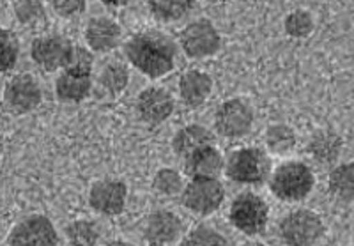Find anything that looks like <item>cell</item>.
Wrapping results in <instances>:
<instances>
[{
	"label": "cell",
	"instance_id": "d4e9b609",
	"mask_svg": "<svg viewBox=\"0 0 354 246\" xmlns=\"http://www.w3.org/2000/svg\"><path fill=\"white\" fill-rule=\"evenodd\" d=\"M192 9H194L192 0H154V2H149V11L158 20L163 21L181 20Z\"/></svg>",
	"mask_w": 354,
	"mask_h": 246
},
{
	"label": "cell",
	"instance_id": "d6a6232c",
	"mask_svg": "<svg viewBox=\"0 0 354 246\" xmlns=\"http://www.w3.org/2000/svg\"><path fill=\"white\" fill-rule=\"evenodd\" d=\"M106 246H133V245H131V243H128V241H121V239H115V241H110Z\"/></svg>",
	"mask_w": 354,
	"mask_h": 246
},
{
	"label": "cell",
	"instance_id": "5b68a950",
	"mask_svg": "<svg viewBox=\"0 0 354 246\" xmlns=\"http://www.w3.org/2000/svg\"><path fill=\"white\" fill-rule=\"evenodd\" d=\"M270 222V207L259 195L252 191L239 193L230 206V223L239 232L257 236L264 232Z\"/></svg>",
	"mask_w": 354,
	"mask_h": 246
},
{
	"label": "cell",
	"instance_id": "cb8c5ba5",
	"mask_svg": "<svg viewBox=\"0 0 354 246\" xmlns=\"http://www.w3.org/2000/svg\"><path fill=\"white\" fill-rule=\"evenodd\" d=\"M266 146L274 154H287L296 147V135L287 124H273L266 131Z\"/></svg>",
	"mask_w": 354,
	"mask_h": 246
},
{
	"label": "cell",
	"instance_id": "2e32d148",
	"mask_svg": "<svg viewBox=\"0 0 354 246\" xmlns=\"http://www.w3.org/2000/svg\"><path fill=\"white\" fill-rule=\"evenodd\" d=\"M213 93V78L201 69H188L179 78V96L186 106H201Z\"/></svg>",
	"mask_w": 354,
	"mask_h": 246
},
{
	"label": "cell",
	"instance_id": "7c38bea8",
	"mask_svg": "<svg viewBox=\"0 0 354 246\" xmlns=\"http://www.w3.org/2000/svg\"><path fill=\"white\" fill-rule=\"evenodd\" d=\"M6 105L17 113H28L36 110L43 101L41 85L32 75L21 73L12 77L4 91Z\"/></svg>",
	"mask_w": 354,
	"mask_h": 246
},
{
	"label": "cell",
	"instance_id": "83f0119b",
	"mask_svg": "<svg viewBox=\"0 0 354 246\" xmlns=\"http://www.w3.org/2000/svg\"><path fill=\"white\" fill-rule=\"evenodd\" d=\"M153 188L163 197H174L185 190V182L176 169H160L153 179Z\"/></svg>",
	"mask_w": 354,
	"mask_h": 246
},
{
	"label": "cell",
	"instance_id": "5bb4252c",
	"mask_svg": "<svg viewBox=\"0 0 354 246\" xmlns=\"http://www.w3.org/2000/svg\"><path fill=\"white\" fill-rule=\"evenodd\" d=\"M172 112L174 97L163 87H147L138 96L137 113L145 124H161L172 115Z\"/></svg>",
	"mask_w": 354,
	"mask_h": 246
},
{
	"label": "cell",
	"instance_id": "f1b7e54d",
	"mask_svg": "<svg viewBox=\"0 0 354 246\" xmlns=\"http://www.w3.org/2000/svg\"><path fill=\"white\" fill-rule=\"evenodd\" d=\"M181 246H227V239L218 230L201 225L189 230Z\"/></svg>",
	"mask_w": 354,
	"mask_h": 246
},
{
	"label": "cell",
	"instance_id": "8992f818",
	"mask_svg": "<svg viewBox=\"0 0 354 246\" xmlns=\"http://www.w3.org/2000/svg\"><path fill=\"white\" fill-rule=\"evenodd\" d=\"M225 200V188L216 178H195L183 190V204L198 216H209Z\"/></svg>",
	"mask_w": 354,
	"mask_h": 246
},
{
	"label": "cell",
	"instance_id": "ac0fdd59",
	"mask_svg": "<svg viewBox=\"0 0 354 246\" xmlns=\"http://www.w3.org/2000/svg\"><path fill=\"white\" fill-rule=\"evenodd\" d=\"M225 162L214 146L202 147L185 160V169L192 178H216Z\"/></svg>",
	"mask_w": 354,
	"mask_h": 246
},
{
	"label": "cell",
	"instance_id": "277c9868",
	"mask_svg": "<svg viewBox=\"0 0 354 246\" xmlns=\"http://www.w3.org/2000/svg\"><path fill=\"white\" fill-rule=\"evenodd\" d=\"M322 234L324 222L315 211H292L280 222V238L287 246H314Z\"/></svg>",
	"mask_w": 354,
	"mask_h": 246
},
{
	"label": "cell",
	"instance_id": "30bf717a",
	"mask_svg": "<svg viewBox=\"0 0 354 246\" xmlns=\"http://www.w3.org/2000/svg\"><path fill=\"white\" fill-rule=\"evenodd\" d=\"M8 243L9 246H57L59 234L50 218L32 214L15 225Z\"/></svg>",
	"mask_w": 354,
	"mask_h": 246
},
{
	"label": "cell",
	"instance_id": "ba28073f",
	"mask_svg": "<svg viewBox=\"0 0 354 246\" xmlns=\"http://www.w3.org/2000/svg\"><path fill=\"white\" fill-rule=\"evenodd\" d=\"M252 124H254V110L239 97L223 101L214 113V126L218 133L227 138L243 137L252 129Z\"/></svg>",
	"mask_w": 354,
	"mask_h": 246
},
{
	"label": "cell",
	"instance_id": "4316f807",
	"mask_svg": "<svg viewBox=\"0 0 354 246\" xmlns=\"http://www.w3.org/2000/svg\"><path fill=\"white\" fill-rule=\"evenodd\" d=\"M18 57H20L18 37L8 28L0 27V73L11 71L17 66Z\"/></svg>",
	"mask_w": 354,
	"mask_h": 246
},
{
	"label": "cell",
	"instance_id": "4dcf8cb0",
	"mask_svg": "<svg viewBox=\"0 0 354 246\" xmlns=\"http://www.w3.org/2000/svg\"><path fill=\"white\" fill-rule=\"evenodd\" d=\"M12 9L21 23H36L44 15V8L41 2H15Z\"/></svg>",
	"mask_w": 354,
	"mask_h": 246
},
{
	"label": "cell",
	"instance_id": "7a4b0ae2",
	"mask_svg": "<svg viewBox=\"0 0 354 246\" xmlns=\"http://www.w3.org/2000/svg\"><path fill=\"white\" fill-rule=\"evenodd\" d=\"M315 179L303 162H286L278 167L270 179L271 193L283 202H299L314 190Z\"/></svg>",
	"mask_w": 354,
	"mask_h": 246
},
{
	"label": "cell",
	"instance_id": "4fadbf2b",
	"mask_svg": "<svg viewBox=\"0 0 354 246\" xmlns=\"http://www.w3.org/2000/svg\"><path fill=\"white\" fill-rule=\"evenodd\" d=\"M183 232L181 218L169 209H156L145 220L144 239L149 246H169Z\"/></svg>",
	"mask_w": 354,
	"mask_h": 246
},
{
	"label": "cell",
	"instance_id": "836d02e7",
	"mask_svg": "<svg viewBox=\"0 0 354 246\" xmlns=\"http://www.w3.org/2000/svg\"><path fill=\"white\" fill-rule=\"evenodd\" d=\"M241 246H264V245H262V243H259V241H250V243H243Z\"/></svg>",
	"mask_w": 354,
	"mask_h": 246
},
{
	"label": "cell",
	"instance_id": "44dd1931",
	"mask_svg": "<svg viewBox=\"0 0 354 246\" xmlns=\"http://www.w3.org/2000/svg\"><path fill=\"white\" fill-rule=\"evenodd\" d=\"M129 84V71L122 62H110L103 66L97 77V89L105 96L115 97L126 91Z\"/></svg>",
	"mask_w": 354,
	"mask_h": 246
},
{
	"label": "cell",
	"instance_id": "1f68e13d",
	"mask_svg": "<svg viewBox=\"0 0 354 246\" xmlns=\"http://www.w3.org/2000/svg\"><path fill=\"white\" fill-rule=\"evenodd\" d=\"M52 8L59 17L73 18L82 15L87 9V4L82 0H55V2H52Z\"/></svg>",
	"mask_w": 354,
	"mask_h": 246
},
{
	"label": "cell",
	"instance_id": "484cf974",
	"mask_svg": "<svg viewBox=\"0 0 354 246\" xmlns=\"http://www.w3.org/2000/svg\"><path fill=\"white\" fill-rule=\"evenodd\" d=\"M315 21L312 12L305 11V9H296V11L289 12L283 20V28L286 32L289 34L294 39H303V37H308L310 34L314 32Z\"/></svg>",
	"mask_w": 354,
	"mask_h": 246
},
{
	"label": "cell",
	"instance_id": "ffe728a7",
	"mask_svg": "<svg viewBox=\"0 0 354 246\" xmlns=\"http://www.w3.org/2000/svg\"><path fill=\"white\" fill-rule=\"evenodd\" d=\"M344 142L335 131L322 129L308 142V153L317 163H333L342 153Z\"/></svg>",
	"mask_w": 354,
	"mask_h": 246
},
{
	"label": "cell",
	"instance_id": "52a82bcc",
	"mask_svg": "<svg viewBox=\"0 0 354 246\" xmlns=\"http://www.w3.org/2000/svg\"><path fill=\"white\" fill-rule=\"evenodd\" d=\"M179 45L189 59H205L220 50L221 36L213 21L201 18L183 28Z\"/></svg>",
	"mask_w": 354,
	"mask_h": 246
},
{
	"label": "cell",
	"instance_id": "603a6c76",
	"mask_svg": "<svg viewBox=\"0 0 354 246\" xmlns=\"http://www.w3.org/2000/svg\"><path fill=\"white\" fill-rule=\"evenodd\" d=\"M66 238L71 246H96L101 232L93 220H75L66 229Z\"/></svg>",
	"mask_w": 354,
	"mask_h": 246
},
{
	"label": "cell",
	"instance_id": "9c48e42d",
	"mask_svg": "<svg viewBox=\"0 0 354 246\" xmlns=\"http://www.w3.org/2000/svg\"><path fill=\"white\" fill-rule=\"evenodd\" d=\"M75 45L64 36L59 34H48V36L36 37L30 46V57L32 61L44 71H55V69H66Z\"/></svg>",
	"mask_w": 354,
	"mask_h": 246
},
{
	"label": "cell",
	"instance_id": "7402d4cb",
	"mask_svg": "<svg viewBox=\"0 0 354 246\" xmlns=\"http://www.w3.org/2000/svg\"><path fill=\"white\" fill-rule=\"evenodd\" d=\"M328 188L338 200L354 202V162L335 167L328 178Z\"/></svg>",
	"mask_w": 354,
	"mask_h": 246
},
{
	"label": "cell",
	"instance_id": "d6986e66",
	"mask_svg": "<svg viewBox=\"0 0 354 246\" xmlns=\"http://www.w3.org/2000/svg\"><path fill=\"white\" fill-rule=\"evenodd\" d=\"M91 91H93V77L64 71L55 82L57 97L66 103H80L87 100Z\"/></svg>",
	"mask_w": 354,
	"mask_h": 246
},
{
	"label": "cell",
	"instance_id": "6da1fadb",
	"mask_svg": "<svg viewBox=\"0 0 354 246\" xmlns=\"http://www.w3.org/2000/svg\"><path fill=\"white\" fill-rule=\"evenodd\" d=\"M126 57L142 75L161 78L176 68L177 48L172 37L160 30H144L129 37Z\"/></svg>",
	"mask_w": 354,
	"mask_h": 246
},
{
	"label": "cell",
	"instance_id": "8fae6325",
	"mask_svg": "<svg viewBox=\"0 0 354 246\" xmlns=\"http://www.w3.org/2000/svg\"><path fill=\"white\" fill-rule=\"evenodd\" d=\"M128 186L119 179H101L88 190V206L103 216H117L126 207Z\"/></svg>",
	"mask_w": 354,
	"mask_h": 246
},
{
	"label": "cell",
	"instance_id": "3957f363",
	"mask_svg": "<svg viewBox=\"0 0 354 246\" xmlns=\"http://www.w3.org/2000/svg\"><path fill=\"white\" fill-rule=\"evenodd\" d=\"M227 176L241 184H259L270 176L271 162L259 147H243L234 151L227 160Z\"/></svg>",
	"mask_w": 354,
	"mask_h": 246
},
{
	"label": "cell",
	"instance_id": "e0dca14e",
	"mask_svg": "<svg viewBox=\"0 0 354 246\" xmlns=\"http://www.w3.org/2000/svg\"><path fill=\"white\" fill-rule=\"evenodd\" d=\"M213 146V133L201 124H188L174 135L172 149L177 156L188 158L202 147Z\"/></svg>",
	"mask_w": 354,
	"mask_h": 246
},
{
	"label": "cell",
	"instance_id": "f546056e",
	"mask_svg": "<svg viewBox=\"0 0 354 246\" xmlns=\"http://www.w3.org/2000/svg\"><path fill=\"white\" fill-rule=\"evenodd\" d=\"M93 66H94V61H93V53H91V50L82 48V46H75L71 53V59H69L64 71L84 75V77H91V73H93Z\"/></svg>",
	"mask_w": 354,
	"mask_h": 246
},
{
	"label": "cell",
	"instance_id": "9a60e30c",
	"mask_svg": "<svg viewBox=\"0 0 354 246\" xmlns=\"http://www.w3.org/2000/svg\"><path fill=\"white\" fill-rule=\"evenodd\" d=\"M121 25L113 21L112 18H91L85 27V41H87L88 50H94V52H112L121 45Z\"/></svg>",
	"mask_w": 354,
	"mask_h": 246
}]
</instances>
